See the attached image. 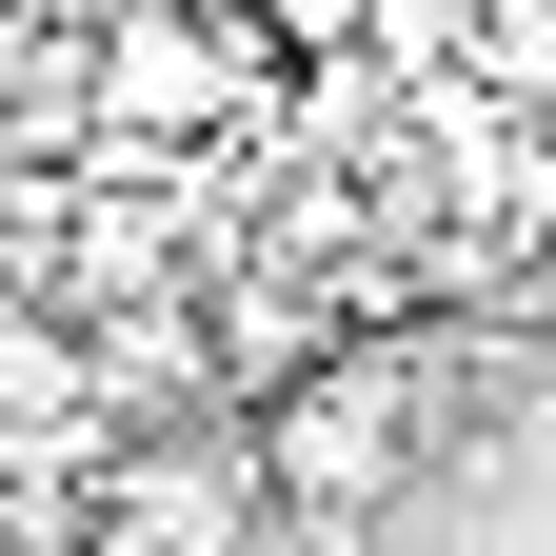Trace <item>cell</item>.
<instances>
[{"label":"cell","mask_w":556,"mask_h":556,"mask_svg":"<svg viewBox=\"0 0 556 556\" xmlns=\"http://www.w3.org/2000/svg\"><path fill=\"white\" fill-rule=\"evenodd\" d=\"M497 338H536V358H556V239L517 258V318H497Z\"/></svg>","instance_id":"obj_2"},{"label":"cell","mask_w":556,"mask_h":556,"mask_svg":"<svg viewBox=\"0 0 556 556\" xmlns=\"http://www.w3.org/2000/svg\"><path fill=\"white\" fill-rule=\"evenodd\" d=\"M80 556H278L258 477H239V417L119 438V457H100V536H80Z\"/></svg>","instance_id":"obj_1"}]
</instances>
